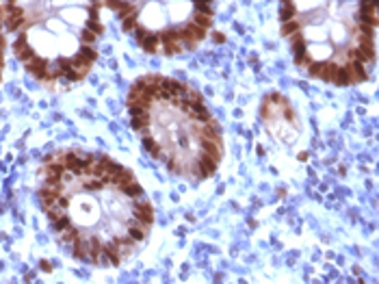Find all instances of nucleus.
I'll return each mask as SVG.
<instances>
[{
  "label": "nucleus",
  "instance_id": "nucleus-1",
  "mask_svg": "<svg viewBox=\"0 0 379 284\" xmlns=\"http://www.w3.org/2000/svg\"><path fill=\"white\" fill-rule=\"evenodd\" d=\"M132 128L152 159L191 182L208 180L224 159V137L199 91L161 74L132 82L126 98Z\"/></svg>",
  "mask_w": 379,
  "mask_h": 284
},
{
  "label": "nucleus",
  "instance_id": "nucleus-2",
  "mask_svg": "<svg viewBox=\"0 0 379 284\" xmlns=\"http://www.w3.org/2000/svg\"><path fill=\"white\" fill-rule=\"evenodd\" d=\"M295 65L338 87L360 85L375 61L377 0H282Z\"/></svg>",
  "mask_w": 379,
  "mask_h": 284
},
{
  "label": "nucleus",
  "instance_id": "nucleus-3",
  "mask_svg": "<svg viewBox=\"0 0 379 284\" xmlns=\"http://www.w3.org/2000/svg\"><path fill=\"white\" fill-rule=\"evenodd\" d=\"M147 54L191 52L208 37L212 0H104Z\"/></svg>",
  "mask_w": 379,
  "mask_h": 284
},
{
  "label": "nucleus",
  "instance_id": "nucleus-4",
  "mask_svg": "<svg viewBox=\"0 0 379 284\" xmlns=\"http://www.w3.org/2000/svg\"><path fill=\"white\" fill-rule=\"evenodd\" d=\"M41 269H43V271H50L52 267H50V265H48V263H41Z\"/></svg>",
  "mask_w": 379,
  "mask_h": 284
}]
</instances>
